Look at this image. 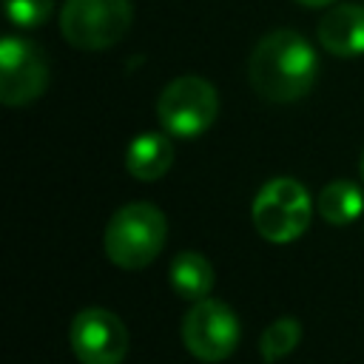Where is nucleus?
Instances as JSON below:
<instances>
[{
	"instance_id": "obj_1",
	"label": "nucleus",
	"mask_w": 364,
	"mask_h": 364,
	"mask_svg": "<svg viewBox=\"0 0 364 364\" xmlns=\"http://www.w3.org/2000/svg\"><path fill=\"white\" fill-rule=\"evenodd\" d=\"M247 80L267 102H296L318 80V54L299 31L276 28L253 46Z\"/></svg>"
},
{
	"instance_id": "obj_2",
	"label": "nucleus",
	"mask_w": 364,
	"mask_h": 364,
	"mask_svg": "<svg viewBox=\"0 0 364 364\" xmlns=\"http://www.w3.org/2000/svg\"><path fill=\"white\" fill-rule=\"evenodd\" d=\"M168 222L165 213L151 202H128L105 225V256L122 270L148 267L165 247Z\"/></svg>"
},
{
	"instance_id": "obj_3",
	"label": "nucleus",
	"mask_w": 364,
	"mask_h": 364,
	"mask_svg": "<svg viewBox=\"0 0 364 364\" xmlns=\"http://www.w3.org/2000/svg\"><path fill=\"white\" fill-rule=\"evenodd\" d=\"M313 199L307 188L293 176H273L267 179L250 205L253 228L262 239L273 245L296 242L313 219Z\"/></svg>"
},
{
	"instance_id": "obj_4",
	"label": "nucleus",
	"mask_w": 364,
	"mask_h": 364,
	"mask_svg": "<svg viewBox=\"0 0 364 364\" xmlns=\"http://www.w3.org/2000/svg\"><path fill=\"white\" fill-rule=\"evenodd\" d=\"M219 114V94L213 82L196 74L171 80L156 97V119L168 136L196 139Z\"/></svg>"
},
{
	"instance_id": "obj_5",
	"label": "nucleus",
	"mask_w": 364,
	"mask_h": 364,
	"mask_svg": "<svg viewBox=\"0 0 364 364\" xmlns=\"http://www.w3.org/2000/svg\"><path fill=\"white\" fill-rule=\"evenodd\" d=\"M131 20V0H65L60 34L80 51H102L128 34Z\"/></svg>"
},
{
	"instance_id": "obj_6",
	"label": "nucleus",
	"mask_w": 364,
	"mask_h": 364,
	"mask_svg": "<svg viewBox=\"0 0 364 364\" xmlns=\"http://www.w3.org/2000/svg\"><path fill=\"white\" fill-rule=\"evenodd\" d=\"M182 341L188 353L205 364L225 361L239 344V318L225 301H193V307L182 318Z\"/></svg>"
},
{
	"instance_id": "obj_7",
	"label": "nucleus",
	"mask_w": 364,
	"mask_h": 364,
	"mask_svg": "<svg viewBox=\"0 0 364 364\" xmlns=\"http://www.w3.org/2000/svg\"><path fill=\"white\" fill-rule=\"evenodd\" d=\"M48 85V60L37 43L6 34L0 40V102L9 108L34 102Z\"/></svg>"
},
{
	"instance_id": "obj_8",
	"label": "nucleus",
	"mask_w": 364,
	"mask_h": 364,
	"mask_svg": "<svg viewBox=\"0 0 364 364\" xmlns=\"http://www.w3.org/2000/svg\"><path fill=\"white\" fill-rule=\"evenodd\" d=\"M68 344L80 364H119L128 353V330L117 313L85 307L71 321Z\"/></svg>"
},
{
	"instance_id": "obj_9",
	"label": "nucleus",
	"mask_w": 364,
	"mask_h": 364,
	"mask_svg": "<svg viewBox=\"0 0 364 364\" xmlns=\"http://www.w3.org/2000/svg\"><path fill=\"white\" fill-rule=\"evenodd\" d=\"M318 46L333 57H358L364 54V6L338 3L324 11L316 28Z\"/></svg>"
},
{
	"instance_id": "obj_10",
	"label": "nucleus",
	"mask_w": 364,
	"mask_h": 364,
	"mask_svg": "<svg viewBox=\"0 0 364 364\" xmlns=\"http://www.w3.org/2000/svg\"><path fill=\"white\" fill-rule=\"evenodd\" d=\"M173 165V142L168 134L145 131L131 139L125 151V168L139 182H156L162 179Z\"/></svg>"
},
{
	"instance_id": "obj_11",
	"label": "nucleus",
	"mask_w": 364,
	"mask_h": 364,
	"mask_svg": "<svg viewBox=\"0 0 364 364\" xmlns=\"http://www.w3.org/2000/svg\"><path fill=\"white\" fill-rule=\"evenodd\" d=\"M171 287L179 299L188 301H202L208 299V293L213 290V267L210 262L196 253V250H182L173 256L171 270H168Z\"/></svg>"
},
{
	"instance_id": "obj_12",
	"label": "nucleus",
	"mask_w": 364,
	"mask_h": 364,
	"mask_svg": "<svg viewBox=\"0 0 364 364\" xmlns=\"http://www.w3.org/2000/svg\"><path fill=\"white\" fill-rule=\"evenodd\" d=\"M316 210L327 225H353L364 210V191L353 179H333L318 191Z\"/></svg>"
},
{
	"instance_id": "obj_13",
	"label": "nucleus",
	"mask_w": 364,
	"mask_h": 364,
	"mask_svg": "<svg viewBox=\"0 0 364 364\" xmlns=\"http://www.w3.org/2000/svg\"><path fill=\"white\" fill-rule=\"evenodd\" d=\"M299 341H301V324L296 318H290V316H282V318H276L273 324H267L262 330L259 353H262V358L267 364H273V361L287 358L299 347Z\"/></svg>"
},
{
	"instance_id": "obj_14",
	"label": "nucleus",
	"mask_w": 364,
	"mask_h": 364,
	"mask_svg": "<svg viewBox=\"0 0 364 364\" xmlns=\"http://www.w3.org/2000/svg\"><path fill=\"white\" fill-rule=\"evenodd\" d=\"M6 17L17 28H37L51 17L54 0H3Z\"/></svg>"
},
{
	"instance_id": "obj_15",
	"label": "nucleus",
	"mask_w": 364,
	"mask_h": 364,
	"mask_svg": "<svg viewBox=\"0 0 364 364\" xmlns=\"http://www.w3.org/2000/svg\"><path fill=\"white\" fill-rule=\"evenodd\" d=\"M299 6H304V9H327V6H333L336 0H296Z\"/></svg>"
},
{
	"instance_id": "obj_16",
	"label": "nucleus",
	"mask_w": 364,
	"mask_h": 364,
	"mask_svg": "<svg viewBox=\"0 0 364 364\" xmlns=\"http://www.w3.org/2000/svg\"><path fill=\"white\" fill-rule=\"evenodd\" d=\"M361 176H364V151H361Z\"/></svg>"
}]
</instances>
